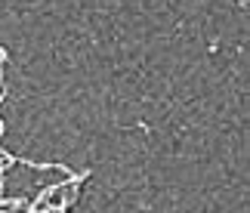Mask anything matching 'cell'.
I'll use <instances>...</instances> for the list:
<instances>
[{
    "label": "cell",
    "mask_w": 250,
    "mask_h": 213,
    "mask_svg": "<svg viewBox=\"0 0 250 213\" xmlns=\"http://www.w3.org/2000/svg\"><path fill=\"white\" fill-rule=\"evenodd\" d=\"M78 182L81 179H68V182H59V186H50L46 192H41L31 213H62L74 201V195H78V192H74Z\"/></svg>",
    "instance_id": "obj_1"
}]
</instances>
